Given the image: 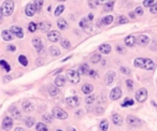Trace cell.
<instances>
[{"instance_id":"cell-16","label":"cell","mask_w":157,"mask_h":131,"mask_svg":"<svg viewBox=\"0 0 157 131\" xmlns=\"http://www.w3.org/2000/svg\"><path fill=\"white\" fill-rule=\"evenodd\" d=\"M1 36H2V39L4 41H12L13 40V34H12L11 30H3Z\"/></svg>"},{"instance_id":"cell-36","label":"cell","mask_w":157,"mask_h":131,"mask_svg":"<svg viewBox=\"0 0 157 131\" xmlns=\"http://www.w3.org/2000/svg\"><path fill=\"white\" fill-rule=\"evenodd\" d=\"M19 61L21 64H23L24 67H26V66H28V60H27L26 56H24V55H19Z\"/></svg>"},{"instance_id":"cell-27","label":"cell","mask_w":157,"mask_h":131,"mask_svg":"<svg viewBox=\"0 0 157 131\" xmlns=\"http://www.w3.org/2000/svg\"><path fill=\"white\" fill-rule=\"evenodd\" d=\"M50 53L51 55L54 57H57L60 55V51H59V49L58 47H56V46H51L50 47Z\"/></svg>"},{"instance_id":"cell-56","label":"cell","mask_w":157,"mask_h":131,"mask_svg":"<svg viewBox=\"0 0 157 131\" xmlns=\"http://www.w3.org/2000/svg\"><path fill=\"white\" fill-rule=\"evenodd\" d=\"M109 0H97V3L98 4H104V3H107Z\"/></svg>"},{"instance_id":"cell-38","label":"cell","mask_w":157,"mask_h":131,"mask_svg":"<svg viewBox=\"0 0 157 131\" xmlns=\"http://www.w3.org/2000/svg\"><path fill=\"white\" fill-rule=\"evenodd\" d=\"M113 7H114V2H113V1H111V2H108L107 4H104V11L109 12V11H111L112 9H113Z\"/></svg>"},{"instance_id":"cell-31","label":"cell","mask_w":157,"mask_h":131,"mask_svg":"<svg viewBox=\"0 0 157 131\" xmlns=\"http://www.w3.org/2000/svg\"><path fill=\"white\" fill-rule=\"evenodd\" d=\"M25 125H26L28 128L32 127V126L35 125V118H32V117H26V118H25Z\"/></svg>"},{"instance_id":"cell-59","label":"cell","mask_w":157,"mask_h":131,"mask_svg":"<svg viewBox=\"0 0 157 131\" xmlns=\"http://www.w3.org/2000/svg\"><path fill=\"white\" fill-rule=\"evenodd\" d=\"M129 16H130L131 19H134V17H136V14H134V12H130V13H129Z\"/></svg>"},{"instance_id":"cell-2","label":"cell","mask_w":157,"mask_h":131,"mask_svg":"<svg viewBox=\"0 0 157 131\" xmlns=\"http://www.w3.org/2000/svg\"><path fill=\"white\" fill-rule=\"evenodd\" d=\"M67 79L72 84H77L80 82V73L75 70H68L67 71Z\"/></svg>"},{"instance_id":"cell-4","label":"cell","mask_w":157,"mask_h":131,"mask_svg":"<svg viewBox=\"0 0 157 131\" xmlns=\"http://www.w3.org/2000/svg\"><path fill=\"white\" fill-rule=\"evenodd\" d=\"M136 99L138 102H144L147 99V90L146 88H140L136 94Z\"/></svg>"},{"instance_id":"cell-29","label":"cell","mask_w":157,"mask_h":131,"mask_svg":"<svg viewBox=\"0 0 157 131\" xmlns=\"http://www.w3.org/2000/svg\"><path fill=\"white\" fill-rule=\"evenodd\" d=\"M143 5L146 8H152L154 5H157V0H144Z\"/></svg>"},{"instance_id":"cell-43","label":"cell","mask_w":157,"mask_h":131,"mask_svg":"<svg viewBox=\"0 0 157 131\" xmlns=\"http://www.w3.org/2000/svg\"><path fill=\"white\" fill-rule=\"evenodd\" d=\"M117 23L119 24H127L128 23V19H127L126 16H119V19H117Z\"/></svg>"},{"instance_id":"cell-18","label":"cell","mask_w":157,"mask_h":131,"mask_svg":"<svg viewBox=\"0 0 157 131\" xmlns=\"http://www.w3.org/2000/svg\"><path fill=\"white\" fill-rule=\"evenodd\" d=\"M136 38L134 37V36H128V37L125 39V44L127 45V46H129V47H132L134 44H136Z\"/></svg>"},{"instance_id":"cell-26","label":"cell","mask_w":157,"mask_h":131,"mask_svg":"<svg viewBox=\"0 0 157 131\" xmlns=\"http://www.w3.org/2000/svg\"><path fill=\"white\" fill-rule=\"evenodd\" d=\"M57 26L59 27V29L64 30L66 28H68V24H67V22L64 19H59L57 21Z\"/></svg>"},{"instance_id":"cell-35","label":"cell","mask_w":157,"mask_h":131,"mask_svg":"<svg viewBox=\"0 0 157 131\" xmlns=\"http://www.w3.org/2000/svg\"><path fill=\"white\" fill-rule=\"evenodd\" d=\"M35 4L37 8V12H41L43 8V0H35Z\"/></svg>"},{"instance_id":"cell-19","label":"cell","mask_w":157,"mask_h":131,"mask_svg":"<svg viewBox=\"0 0 157 131\" xmlns=\"http://www.w3.org/2000/svg\"><path fill=\"white\" fill-rule=\"evenodd\" d=\"M10 112H11V114L15 117L16 119H22V114H21V112L19 111V109H17V108H15V106H12L11 109H10Z\"/></svg>"},{"instance_id":"cell-50","label":"cell","mask_w":157,"mask_h":131,"mask_svg":"<svg viewBox=\"0 0 157 131\" xmlns=\"http://www.w3.org/2000/svg\"><path fill=\"white\" fill-rule=\"evenodd\" d=\"M121 71H122V73H124V74H130L131 71L129 68H126V67H122L121 68Z\"/></svg>"},{"instance_id":"cell-17","label":"cell","mask_w":157,"mask_h":131,"mask_svg":"<svg viewBox=\"0 0 157 131\" xmlns=\"http://www.w3.org/2000/svg\"><path fill=\"white\" fill-rule=\"evenodd\" d=\"M154 68H155V62H154L152 59H149V58H145V64H144V69L145 70H153Z\"/></svg>"},{"instance_id":"cell-45","label":"cell","mask_w":157,"mask_h":131,"mask_svg":"<svg viewBox=\"0 0 157 131\" xmlns=\"http://www.w3.org/2000/svg\"><path fill=\"white\" fill-rule=\"evenodd\" d=\"M80 26L82 28H87L88 27V21L86 19H83L82 21L80 22Z\"/></svg>"},{"instance_id":"cell-58","label":"cell","mask_w":157,"mask_h":131,"mask_svg":"<svg viewBox=\"0 0 157 131\" xmlns=\"http://www.w3.org/2000/svg\"><path fill=\"white\" fill-rule=\"evenodd\" d=\"M2 17H3V13H2V9L0 8V23L2 22Z\"/></svg>"},{"instance_id":"cell-13","label":"cell","mask_w":157,"mask_h":131,"mask_svg":"<svg viewBox=\"0 0 157 131\" xmlns=\"http://www.w3.org/2000/svg\"><path fill=\"white\" fill-rule=\"evenodd\" d=\"M47 38H49V40L52 42H57L59 40V38H60V34L56 31V30H53V31H51L47 34Z\"/></svg>"},{"instance_id":"cell-48","label":"cell","mask_w":157,"mask_h":131,"mask_svg":"<svg viewBox=\"0 0 157 131\" xmlns=\"http://www.w3.org/2000/svg\"><path fill=\"white\" fill-rule=\"evenodd\" d=\"M134 13H136L137 15H142L143 13H144V11H143V8L137 7V8H136V10H134Z\"/></svg>"},{"instance_id":"cell-40","label":"cell","mask_w":157,"mask_h":131,"mask_svg":"<svg viewBox=\"0 0 157 131\" xmlns=\"http://www.w3.org/2000/svg\"><path fill=\"white\" fill-rule=\"evenodd\" d=\"M64 10H65V7L62 5V4H60V5H58L57 9H56V11H55V15L56 16H59V15L64 12Z\"/></svg>"},{"instance_id":"cell-57","label":"cell","mask_w":157,"mask_h":131,"mask_svg":"<svg viewBox=\"0 0 157 131\" xmlns=\"http://www.w3.org/2000/svg\"><path fill=\"white\" fill-rule=\"evenodd\" d=\"M117 49V52L122 53V54L124 53V49H123V47L121 46V45H119V46H117V49Z\"/></svg>"},{"instance_id":"cell-12","label":"cell","mask_w":157,"mask_h":131,"mask_svg":"<svg viewBox=\"0 0 157 131\" xmlns=\"http://www.w3.org/2000/svg\"><path fill=\"white\" fill-rule=\"evenodd\" d=\"M32 44H34V47L37 49V52L39 54H41L43 49V44H42V41L39 39V38H35L34 40H32Z\"/></svg>"},{"instance_id":"cell-32","label":"cell","mask_w":157,"mask_h":131,"mask_svg":"<svg viewBox=\"0 0 157 131\" xmlns=\"http://www.w3.org/2000/svg\"><path fill=\"white\" fill-rule=\"evenodd\" d=\"M36 129H37V131H49L47 126L44 125L43 123H38L36 125Z\"/></svg>"},{"instance_id":"cell-39","label":"cell","mask_w":157,"mask_h":131,"mask_svg":"<svg viewBox=\"0 0 157 131\" xmlns=\"http://www.w3.org/2000/svg\"><path fill=\"white\" fill-rule=\"evenodd\" d=\"M0 66L3 68L7 72H9V71H10V69H11V68H10V66L8 64V62H7V61H4V60H1V61H0Z\"/></svg>"},{"instance_id":"cell-64","label":"cell","mask_w":157,"mask_h":131,"mask_svg":"<svg viewBox=\"0 0 157 131\" xmlns=\"http://www.w3.org/2000/svg\"><path fill=\"white\" fill-rule=\"evenodd\" d=\"M56 131H62V130H56Z\"/></svg>"},{"instance_id":"cell-42","label":"cell","mask_w":157,"mask_h":131,"mask_svg":"<svg viewBox=\"0 0 157 131\" xmlns=\"http://www.w3.org/2000/svg\"><path fill=\"white\" fill-rule=\"evenodd\" d=\"M134 100H131V99H129V98H127V99H125V101L122 103V106H128V105H134Z\"/></svg>"},{"instance_id":"cell-8","label":"cell","mask_w":157,"mask_h":131,"mask_svg":"<svg viewBox=\"0 0 157 131\" xmlns=\"http://www.w3.org/2000/svg\"><path fill=\"white\" fill-rule=\"evenodd\" d=\"M36 12H37V8H36V4L35 3H29L27 4L26 9H25V13H26L27 16H34L36 14Z\"/></svg>"},{"instance_id":"cell-55","label":"cell","mask_w":157,"mask_h":131,"mask_svg":"<svg viewBox=\"0 0 157 131\" xmlns=\"http://www.w3.org/2000/svg\"><path fill=\"white\" fill-rule=\"evenodd\" d=\"M16 49V47L14 46V45H9L8 46V51H11V52H14Z\"/></svg>"},{"instance_id":"cell-23","label":"cell","mask_w":157,"mask_h":131,"mask_svg":"<svg viewBox=\"0 0 157 131\" xmlns=\"http://www.w3.org/2000/svg\"><path fill=\"white\" fill-rule=\"evenodd\" d=\"M112 120H113L114 125H116V126H121V125L123 124V118L119 114H114V115L112 116Z\"/></svg>"},{"instance_id":"cell-61","label":"cell","mask_w":157,"mask_h":131,"mask_svg":"<svg viewBox=\"0 0 157 131\" xmlns=\"http://www.w3.org/2000/svg\"><path fill=\"white\" fill-rule=\"evenodd\" d=\"M14 131H25V130H24V129H23V128H15V130H14Z\"/></svg>"},{"instance_id":"cell-11","label":"cell","mask_w":157,"mask_h":131,"mask_svg":"<svg viewBox=\"0 0 157 131\" xmlns=\"http://www.w3.org/2000/svg\"><path fill=\"white\" fill-rule=\"evenodd\" d=\"M115 79V72L114 71H109L106 73V76H104V82L107 85H111L113 81Z\"/></svg>"},{"instance_id":"cell-52","label":"cell","mask_w":157,"mask_h":131,"mask_svg":"<svg viewBox=\"0 0 157 131\" xmlns=\"http://www.w3.org/2000/svg\"><path fill=\"white\" fill-rule=\"evenodd\" d=\"M88 74H89V76H90V78H96V76H97V72L93 70V71H89V73H88Z\"/></svg>"},{"instance_id":"cell-14","label":"cell","mask_w":157,"mask_h":131,"mask_svg":"<svg viewBox=\"0 0 157 131\" xmlns=\"http://www.w3.org/2000/svg\"><path fill=\"white\" fill-rule=\"evenodd\" d=\"M11 32L13 34H15L17 38H23L24 37V32H23V29L21 28V27H17V26H12L11 27Z\"/></svg>"},{"instance_id":"cell-53","label":"cell","mask_w":157,"mask_h":131,"mask_svg":"<svg viewBox=\"0 0 157 131\" xmlns=\"http://www.w3.org/2000/svg\"><path fill=\"white\" fill-rule=\"evenodd\" d=\"M149 11H151V13H157V5L149 8Z\"/></svg>"},{"instance_id":"cell-49","label":"cell","mask_w":157,"mask_h":131,"mask_svg":"<svg viewBox=\"0 0 157 131\" xmlns=\"http://www.w3.org/2000/svg\"><path fill=\"white\" fill-rule=\"evenodd\" d=\"M126 85H127V87H128V89L132 90V88H134V82H132L131 80H127V81H126Z\"/></svg>"},{"instance_id":"cell-33","label":"cell","mask_w":157,"mask_h":131,"mask_svg":"<svg viewBox=\"0 0 157 131\" xmlns=\"http://www.w3.org/2000/svg\"><path fill=\"white\" fill-rule=\"evenodd\" d=\"M112 22H113V16L112 15H107L106 17L102 19V24H104V25H110Z\"/></svg>"},{"instance_id":"cell-62","label":"cell","mask_w":157,"mask_h":131,"mask_svg":"<svg viewBox=\"0 0 157 131\" xmlns=\"http://www.w3.org/2000/svg\"><path fill=\"white\" fill-rule=\"evenodd\" d=\"M93 17H94V16H93V14H89V16H88V19H92Z\"/></svg>"},{"instance_id":"cell-1","label":"cell","mask_w":157,"mask_h":131,"mask_svg":"<svg viewBox=\"0 0 157 131\" xmlns=\"http://www.w3.org/2000/svg\"><path fill=\"white\" fill-rule=\"evenodd\" d=\"M2 13H3L4 16H10V15L13 13V10H14V2L13 0H5L2 4Z\"/></svg>"},{"instance_id":"cell-25","label":"cell","mask_w":157,"mask_h":131,"mask_svg":"<svg viewBox=\"0 0 157 131\" xmlns=\"http://www.w3.org/2000/svg\"><path fill=\"white\" fill-rule=\"evenodd\" d=\"M99 51L102 54H109V53L111 52V46L109 44H102L99 46Z\"/></svg>"},{"instance_id":"cell-34","label":"cell","mask_w":157,"mask_h":131,"mask_svg":"<svg viewBox=\"0 0 157 131\" xmlns=\"http://www.w3.org/2000/svg\"><path fill=\"white\" fill-rule=\"evenodd\" d=\"M100 129L102 131H108V129H109V123H108L107 119H104L100 123Z\"/></svg>"},{"instance_id":"cell-3","label":"cell","mask_w":157,"mask_h":131,"mask_svg":"<svg viewBox=\"0 0 157 131\" xmlns=\"http://www.w3.org/2000/svg\"><path fill=\"white\" fill-rule=\"evenodd\" d=\"M53 116L58 119H67L68 118V114L64 111V110L59 109V108H54L53 109Z\"/></svg>"},{"instance_id":"cell-63","label":"cell","mask_w":157,"mask_h":131,"mask_svg":"<svg viewBox=\"0 0 157 131\" xmlns=\"http://www.w3.org/2000/svg\"><path fill=\"white\" fill-rule=\"evenodd\" d=\"M57 1H65V0H57Z\"/></svg>"},{"instance_id":"cell-7","label":"cell","mask_w":157,"mask_h":131,"mask_svg":"<svg viewBox=\"0 0 157 131\" xmlns=\"http://www.w3.org/2000/svg\"><path fill=\"white\" fill-rule=\"evenodd\" d=\"M80 102H81V98L79 97V96H72V97L67 98V103H68L70 106H73V108L79 106Z\"/></svg>"},{"instance_id":"cell-24","label":"cell","mask_w":157,"mask_h":131,"mask_svg":"<svg viewBox=\"0 0 157 131\" xmlns=\"http://www.w3.org/2000/svg\"><path fill=\"white\" fill-rule=\"evenodd\" d=\"M93 90H94V87H93V85H90V84H85V85H83V87H82V91H83V94L85 95H89Z\"/></svg>"},{"instance_id":"cell-30","label":"cell","mask_w":157,"mask_h":131,"mask_svg":"<svg viewBox=\"0 0 157 131\" xmlns=\"http://www.w3.org/2000/svg\"><path fill=\"white\" fill-rule=\"evenodd\" d=\"M47 89H49V94L51 96H56L58 94V88L56 86H53V85H50L47 86Z\"/></svg>"},{"instance_id":"cell-22","label":"cell","mask_w":157,"mask_h":131,"mask_svg":"<svg viewBox=\"0 0 157 131\" xmlns=\"http://www.w3.org/2000/svg\"><path fill=\"white\" fill-rule=\"evenodd\" d=\"M144 64H145V58H136L134 59V66L137 68L144 69Z\"/></svg>"},{"instance_id":"cell-6","label":"cell","mask_w":157,"mask_h":131,"mask_svg":"<svg viewBox=\"0 0 157 131\" xmlns=\"http://www.w3.org/2000/svg\"><path fill=\"white\" fill-rule=\"evenodd\" d=\"M127 123L130 125V126H132V127H140L142 124V121L139 119L138 117L132 116V115L127 116Z\"/></svg>"},{"instance_id":"cell-15","label":"cell","mask_w":157,"mask_h":131,"mask_svg":"<svg viewBox=\"0 0 157 131\" xmlns=\"http://www.w3.org/2000/svg\"><path fill=\"white\" fill-rule=\"evenodd\" d=\"M38 27L42 32H47V31L51 29V24L47 22H41L38 25Z\"/></svg>"},{"instance_id":"cell-5","label":"cell","mask_w":157,"mask_h":131,"mask_svg":"<svg viewBox=\"0 0 157 131\" xmlns=\"http://www.w3.org/2000/svg\"><path fill=\"white\" fill-rule=\"evenodd\" d=\"M22 108H23L24 112L30 113L35 110V103L31 101V100H25L22 103Z\"/></svg>"},{"instance_id":"cell-21","label":"cell","mask_w":157,"mask_h":131,"mask_svg":"<svg viewBox=\"0 0 157 131\" xmlns=\"http://www.w3.org/2000/svg\"><path fill=\"white\" fill-rule=\"evenodd\" d=\"M12 125H13V121L10 117H4L3 121H2V127L4 129H10L12 127Z\"/></svg>"},{"instance_id":"cell-44","label":"cell","mask_w":157,"mask_h":131,"mask_svg":"<svg viewBox=\"0 0 157 131\" xmlns=\"http://www.w3.org/2000/svg\"><path fill=\"white\" fill-rule=\"evenodd\" d=\"M37 25H36L35 23H30L29 25H28V29H29V31L30 32H35L36 30H37Z\"/></svg>"},{"instance_id":"cell-60","label":"cell","mask_w":157,"mask_h":131,"mask_svg":"<svg viewBox=\"0 0 157 131\" xmlns=\"http://www.w3.org/2000/svg\"><path fill=\"white\" fill-rule=\"evenodd\" d=\"M67 131H77L74 128H72V127H68V129H67Z\"/></svg>"},{"instance_id":"cell-37","label":"cell","mask_w":157,"mask_h":131,"mask_svg":"<svg viewBox=\"0 0 157 131\" xmlns=\"http://www.w3.org/2000/svg\"><path fill=\"white\" fill-rule=\"evenodd\" d=\"M60 44L62 47H65V49H70L71 47V43H70L67 39H62L60 41Z\"/></svg>"},{"instance_id":"cell-47","label":"cell","mask_w":157,"mask_h":131,"mask_svg":"<svg viewBox=\"0 0 157 131\" xmlns=\"http://www.w3.org/2000/svg\"><path fill=\"white\" fill-rule=\"evenodd\" d=\"M43 119L47 121V123H52L53 121V116H51L49 114H45V115H43Z\"/></svg>"},{"instance_id":"cell-20","label":"cell","mask_w":157,"mask_h":131,"mask_svg":"<svg viewBox=\"0 0 157 131\" xmlns=\"http://www.w3.org/2000/svg\"><path fill=\"white\" fill-rule=\"evenodd\" d=\"M55 84H56V86H57V87L65 86L66 79L62 76V75H59V76H57V78H56V80H55Z\"/></svg>"},{"instance_id":"cell-9","label":"cell","mask_w":157,"mask_h":131,"mask_svg":"<svg viewBox=\"0 0 157 131\" xmlns=\"http://www.w3.org/2000/svg\"><path fill=\"white\" fill-rule=\"evenodd\" d=\"M122 97V89L119 87H115L111 90V94H110V98L112 100H117Z\"/></svg>"},{"instance_id":"cell-54","label":"cell","mask_w":157,"mask_h":131,"mask_svg":"<svg viewBox=\"0 0 157 131\" xmlns=\"http://www.w3.org/2000/svg\"><path fill=\"white\" fill-rule=\"evenodd\" d=\"M11 80H12V78L10 76V75H5V76L3 78V81H4V82H10Z\"/></svg>"},{"instance_id":"cell-10","label":"cell","mask_w":157,"mask_h":131,"mask_svg":"<svg viewBox=\"0 0 157 131\" xmlns=\"http://www.w3.org/2000/svg\"><path fill=\"white\" fill-rule=\"evenodd\" d=\"M136 41L138 43L139 45H141V46H145V45L149 44V39L147 36H144V34H140L137 39H136Z\"/></svg>"},{"instance_id":"cell-28","label":"cell","mask_w":157,"mask_h":131,"mask_svg":"<svg viewBox=\"0 0 157 131\" xmlns=\"http://www.w3.org/2000/svg\"><path fill=\"white\" fill-rule=\"evenodd\" d=\"M79 73L80 74H88L89 73V68L87 64H81L80 69H79Z\"/></svg>"},{"instance_id":"cell-46","label":"cell","mask_w":157,"mask_h":131,"mask_svg":"<svg viewBox=\"0 0 157 131\" xmlns=\"http://www.w3.org/2000/svg\"><path fill=\"white\" fill-rule=\"evenodd\" d=\"M94 101H95V96H89V97H87L86 100H85V102H86L87 104H92V103H94Z\"/></svg>"},{"instance_id":"cell-41","label":"cell","mask_w":157,"mask_h":131,"mask_svg":"<svg viewBox=\"0 0 157 131\" xmlns=\"http://www.w3.org/2000/svg\"><path fill=\"white\" fill-rule=\"evenodd\" d=\"M100 60H101V56L100 55H94V56H92V58H90V61H92L93 64H97V62H99Z\"/></svg>"},{"instance_id":"cell-51","label":"cell","mask_w":157,"mask_h":131,"mask_svg":"<svg viewBox=\"0 0 157 131\" xmlns=\"http://www.w3.org/2000/svg\"><path fill=\"white\" fill-rule=\"evenodd\" d=\"M104 112V108H100V106H98V108H96V113H98V114H102V113Z\"/></svg>"}]
</instances>
